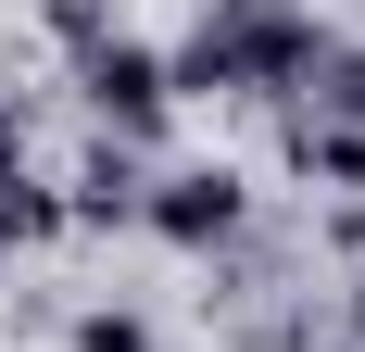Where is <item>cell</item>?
<instances>
[{
    "label": "cell",
    "instance_id": "1",
    "mask_svg": "<svg viewBox=\"0 0 365 352\" xmlns=\"http://www.w3.org/2000/svg\"><path fill=\"white\" fill-rule=\"evenodd\" d=\"M302 63H315V13L302 0H215L202 38L164 63V88L177 101H227V88H290Z\"/></svg>",
    "mask_w": 365,
    "mask_h": 352
},
{
    "label": "cell",
    "instance_id": "2",
    "mask_svg": "<svg viewBox=\"0 0 365 352\" xmlns=\"http://www.w3.org/2000/svg\"><path fill=\"white\" fill-rule=\"evenodd\" d=\"M240 214H252V202H240V176H227V164H177V176H151V189H139V227H151V239H177V252L240 239Z\"/></svg>",
    "mask_w": 365,
    "mask_h": 352
},
{
    "label": "cell",
    "instance_id": "3",
    "mask_svg": "<svg viewBox=\"0 0 365 352\" xmlns=\"http://www.w3.org/2000/svg\"><path fill=\"white\" fill-rule=\"evenodd\" d=\"M76 88H88V113L113 126V151L151 139V126H164V101H177V88H164V51H139V38H101V51L76 63Z\"/></svg>",
    "mask_w": 365,
    "mask_h": 352
},
{
    "label": "cell",
    "instance_id": "4",
    "mask_svg": "<svg viewBox=\"0 0 365 352\" xmlns=\"http://www.w3.org/2000/svg\"><path fill=\"white\" fill-rule=\"evenodd\" d=\"M139 189H151V176L101 139V151H88V176H76V202H63V227H126V214H139Z\"/></svg>",
    "mask_w": 365,
    "mask_h": 352
},
{
    "label": "cell",
    "instance_id": "5",
    "mask_svg": "<svg viewBox=\"0 0 365 352\" xmlns=\"http://www.w3.org/2000/svg\"><path fill=\"white\" fill-rule=\"evenodd\" d=\"M290 88L315 101V126H365V51H328V38H315V63H302Z\"/></svg>",
    "mask_w": 365,
    "mask_h": 352
},
{
    "label": "cell",
    "instance_id": "6",
    "mask_svg": "<svg viewBox=\"0 0 365 352\" xmlns=\"http://www.w3.org/2000/svg\"><path fill=\"white\" fill-rule=\"evenodd\" d=\"M290 164L328 176V189H365V126H315V113H302V126H290Z\"/></svg>",
    "mask_w": 365,
    "mask_h": 352
},
{
    "label": "cell",
    "instance_id": "7",
    "mask_svg": "<svg viewBox=\"0 0 365 352\" xmlns=\"http://www.w3.org/2000/svg\"><path fill=\"white\" fill-rule=\"evenodd\" d=\"M63 239V189H38V176H0V252H38Z\"/></svg>",
    "mask_w": 365,
    "mask_h": 352
},
{
    "label": "cell",
    "instance_id": "8",
    "mask_svg": "<svg viewBox=\"0 0 365 352\" xmlns=\"http://www.w3.org/2000/svg\"><path fill=\"white\" fill-rule=\"evenodd\" d=\"M51 38L88 63V51H101V38H126V26H113V0H51Z\"/></svg>",
    "mask_w": 365,
    "mask_h": 352
},
{
    "label": "cell",
    "instance_id": "9",
    "mask_svg": "<svg viewBox=\"0 0 365 352\" xmlns=\"http://www.w3.org/2000/svg\"><path fill=\"white\" fill-rule=\"evenodd\" d=\"M76 352H151V327H139V315H88V327H76Z\"/></svg>",
    "mask_w": 365,
    "mask_h": 352
},
{
    "label": "cell",
    "instance_id": "10",
    "mask_svg": "<svg viewBox=\"0 0 365 352\" xmlns=\"http://www.w3.org/2000/svg\"><path fill=\"white\" fill-rule=\"evenodd\" d=\"M13 151H26V113H0V176H13Z\"/></svg>",
    "mask_w": 365,
    "mask_h": 352
},
{
    "label": "cell",
    "instance_id": "11",
    "mask_svg": "<svg viewBox=\"0 0 365 352\" xmlns=\"http://www.w3.org/2000/svg\"><path fill=\"white\" fill-rule=\"evenodd\" d=\"M353 327H365V264H353Z\"/></svg>",
    "mask_w": 365,
    "mask_h": 352
},
{
    "label": "cell",
    "instance_id": "12",
    "mask_svg": "<svg viewBox=\"0 0 365 352\" xmlns=\"http://www.w3.org/2000/svg\"><path fill=\"white\" fill-rule=\"evenodd\" d=\"M277 352H302V340H277Z\"/></svg>",
    "mask_w": 365,
    "mask_h": 352
}]
</instances>
